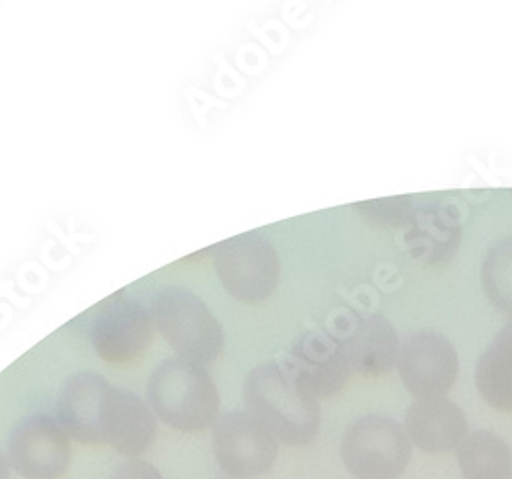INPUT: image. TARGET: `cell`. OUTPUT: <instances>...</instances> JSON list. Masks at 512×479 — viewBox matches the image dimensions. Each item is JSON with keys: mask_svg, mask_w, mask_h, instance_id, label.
<instances>
[{"mask_svg": "<svg viewBox=\"0 0 512 479\" xmlns=\"http://www.w3.org/2000/svg\"><path fill=\"white\" fill-rule=\"evenodd\" d=\"M242 398L246 410L259 418L279 443L304 447L318 437L322 424L318 398L291 373L285 361L254 367L244 379Z\"/></svg>", "mask_w": 512, "mask_h": 479, "instance_id": "6da1fadb", "label": "cell"}, {"mask_svg": "<svg viewBox=\"0 0 512 479\" xmlns=\"http://www.w3.org/2000/svg\"><path fill=\"white\" fill-rule=\"evenodd\" d=\"M146 400L158 420L181 432H201L220 418V394L211 375L181 357L164 359L150 373Z\"/></svg>", "mask_w": 512, "mask_h": 479, "instance_id": "7a4b0ae2", "label": "cell"}, {"mask_svg": "<svg viewBox=\"0 0 512 479\" xmlns=\"http://www.w3.org/2000/svg\"><path fill=\"white\" fill-rule=\"evenodd\" d=\"M150 312L156 330L181 359L205 367L222 357L224 328L191 289L181 285L158 289L152 295Z\"/></svg>", "mask_w": 512, "mask_h": 479, "instance_id": "3957f363", "label": "cell"}, {"mask_svg": "<svg viewBox=\"0 0 512 479\" xmlns=\"http://www.w3.org/2000/svg\"><path fill=\"white\" fill-rule=\"evenodd\" d=\"M209 250L213 252L216 275L230 297L261 303L275 293L281 279V260L263 234H238Z\"/></svg>", "mask_w": 512, "mask_h": 479, "instance_id": "277c9868", "label": "cell"}, {"mask_svg": "<svg viewBox=\"0 0 512 479\" xmlns=\"http://www.w3.org/2000/svg\"><path fill=\"white\" fill-rule=\"evenodd\" d=\"M340 459L357 479H398L412 459V443L396 420L371 414L347 426Z\"/></svg>", "mask_w": 512, "mask_h": 479, "instance_id": "5b68a950", "label": "cell"}, {"mask_svg": "<svg viewBox=\"0 0 512 479\" xmlns=\"http://www.w3.org/2000/svg\"><path fill=\"white\" fill-rule=\"evenodd\" d=\"M211 449L228 477L254 479L273 467L279 439L248 410H234L213 424Z\"/></svg>", "mask_w": 512, "mask_h": 479, "instance_id": "8992f818", "label": "cell"}, {"mask_svg": "<svg viewBox=\"0 0 512 479\" xmlns=\"http://www.w3.org/2000/svg\"><path fill=\"white\" fill-rule=\"evenodd\" d=\"M91 342L99 359L127 363L140 357L152 342L154 320L142 301L127 299L123 293L109 297L91 312Z\"/></svg>", "mask_w": 512, "mask_h": 479, "instance_id": "52a82bcc", "label": "cell"}, {"mask_svg": "<svg viewBox=\"0 0 512 479\" xmlns=\"http://www.w3.org/2000/svg\"><path fill=\"white\" fill-rule=\"evenodd\" d=\"M7 455L23 479H60L72 461L70 437L54 416L29 414L11 430Z\"/></svg>", "mask_w": 512, "mask_h": 479, "instance_id": "ba28073f", "label": "cell"}, {"mask_svg": "<svg viewBox=\"0 0 512 479\" xmlns=\"http://www.w3.org/2000/svg\"><path fill=\"white\" fill-rule=\"evenodd\" d=\"M398 373L404 387L416 400L445 398L459 373L455 346L441 334H410L398 355Z\"/></svg>", "mask_w": 512, "mask_h": 479, "instance_id": "9c48e42d", "label": "cell"}, {"mask_svg": "<svg viewBox=\"0 0 512 479\" xmlns=\"http://www.w3.org/2000/svg\"><path fill=\"white\" fill-rule=\"evenodd\" d=\"M332 334L343 346L353 373L379 377L398 363L402 342L392 322L381 314H347L336 322Z\"/></svg>", "mask_w": 512, "mask_h": 479, "instance_id": "30bf717a", "label": "cell"}, {"mask_svg": "<svg viewBox=\"0 0 512 479\" xmlns=\"http://www.w3.org/2000/svg\"><path fill=\"white\" fill-rule=\"evenodd\" d=\"M314 398H330L347 385L353 369L334 334L304 332L283 359Z\"/></svg>", "mask_w": 512, "mask_h": 479, "instance_id": "8fae6325", "label": "cell"}, {"mask_svg": "<svg viewBox=\"0 0 512 479\" xmlns=\"http://www.w3.org/2000/svg\"><path fill=\"white\" fill-rule=\"evenodd\" d=\"M111 383L91 371L70 375L56 402V420L68 437L82 445L103 443V416Z\"/></svg>", "mask_w": 512, "mask_h": 479, "instance_id": "7c38bea8", "label": "cell"}, {"mask_svg": "<svg viewBox=\"0 0 512 479\" xmlns=\"http://www.w3.org/2000/svg\"><path fill=\"white\" fill-rule=\"evenodd\" d=\"M158 430V418L134 391L113 387L109 389L103 416V443L117 453L138 459L146 453Z\"/></svg>", "mask_w": 512, "mask_h": 479, "instance_id": "4fadbf2b", "label": "cell"}, {"mask_svg": "<svg viewBox=\"0 0 512 479\" xmlns=\"http://www.w3.org/2000/svg\"><path fill=\"white\" fill-rule=\"evenodd\" d=\"M459 211L447 203H431L414 209L406 224V246L422 265L449 263L461 242Z\"/></svg>", "mask_w": 512, "mask_h": 479, "instance_id": "5bb4252c", "label": "cell"}, {"mask_svg": "<svg viewBox=\"0 0 512 479\" xmlns=\"http://www.w3.org/2000/svg\"><path fill=\"white\" fill-rule=\"evenodd\" d=\"M404 430L410 443L426 453L457 449L469 434L463 410L447 398L416 400L406 410Z\"/></svg>", "mask_w": 512, "mask_h": 479, "instance_id": "9a60e30c", "label": "cell"}, {"mask_svg": "<svg viewBox=\"0 0 512 479\" xmlns=\"http://www.w3.org/2000/svg\"><path fill=\"white\" fill-rule=\"evenodd\" d=\"M474 379L488 406L512 412V320L500 328L480 357Z\"/></svg>", "mask_w": 512, "mask_h": 479, "instance_id": "2e32d148", "label": "cell"}, {"mask_svg": "<svg viewBox=\"0 0 512 479\" xmlns=\"http://www.w3.org/2000/svg\"><path fill=\"white\" fill-rule=\"evenodd\" d=\"M457 463L465 479H510V447L490 430L469 432L457 447Z\"/></svg>", "mask_w": 512, "mask_h": 479, "instance_id": "e0dca14e", "label": "cell"}, {"mask_svg": "<svg viewBox=\"0 0 512 479\" xmlns=\"http://www.w3.org/2000/svg\"><path fill=\"white\" fill-rule=\"evenodd\" d=\"M482 287L494 306L512 316V238L494 244L482 265Z\"/></svg>", "mask_w": 512, "mask_h": 479, "instance_id": "ac0fdd59", "label": "cell"}, {"mask_svg": "<svg viewBox=\"0 0 512 479\" xmlns=\"http://www.w3.org/2000/svg\"><path fill=\"white\" fill-rule=\"evenodd\" d=\"M365 220L379 228H398L406 226L414 213L412 197H386V199H371L353 205Z\"/></svg>", "mask_w": 512, "mask_h": 479, "instance_id": "d6986e66", "label": "cell"}, {"mask_svg": "<svg viewBox=\"0 0 512 479\" xmlns=\"http://www.w3.org/2000/svg\"><path fill=\"white\" fill-rule=\"evenodd\" d=\"M109 479H162V473L148 461L130 459L115 467Z\"/></svg>", "mask_w": 512, "mask_h": 479, "instance_id": "ffe728a7", "label": "cell"}, {"mask_svg": "<svg viewBox=\"0 0 512 479\" xmlns=\"http://www.w3.org/2000/svg\"><path fill=\"white\" fill-rule=\"evenodd\" d=\"M11 461H9V455L0 449V479H9L11 477Z\"/></svg>", "mask_w": 512, "mask_h": 479, "instance_id": "44dd1931", "label": "cell"}]
</instances>
